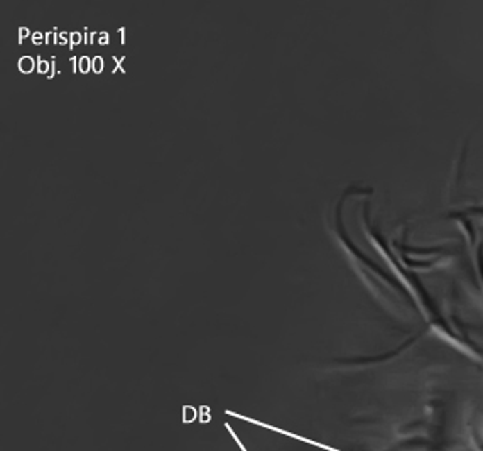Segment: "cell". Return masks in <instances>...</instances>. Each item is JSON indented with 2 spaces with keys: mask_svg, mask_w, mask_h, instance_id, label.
<instances>
[{
  "mask_svg": "<svg viewBox=\"0 0 483 451\" xmlns=\"http://www.w3.org/2000/svg\"><path fill=\"white\" fill-rule=\"evenodd\" d=\"M225 427H227V429L230 431V434H232V436H233V439H235V443H237V445H239V448H240L242 451H248V450H245L244 443H242V441H240V439H239V436H237V434H235V431H233V429H232V426H230V425H228V423H225Z\"/></svg>",
  "mask_w": 483,
  "mask_h": 451,
  "instance_id": "cell-1",
  "label": "cell"
}]
</instances>
